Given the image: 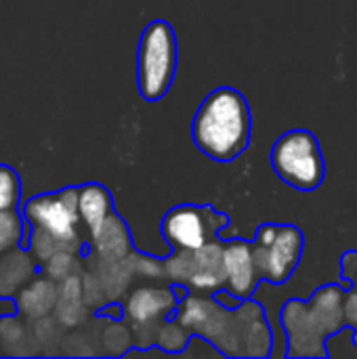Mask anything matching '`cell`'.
<instances>
[{"instance_id": "obj_18", "label": "cell", "mask_w": 357, "mask_h": 359, "mask_svg": "<svg viewBox=\"0 0 357 359\" xmlns=\"http://www.w3.org/2000/svg\"><path fill=\"white\" fill-rule=\"evenodd\" d=\"M189 343V332L181 324H166L160 330L158 345L166 353H181V349Z\"/></svg>"}, {"instance_id": "obj_8", "label": "cell", "mask_w": 357, "mask_h": 359, "mask_svg": "<svg viewBox=\"0 0 357 359\" xmlns=\"http://www.w3.org/2000/svg\"><path fill=\"white\" fill-rule=\"evenodd\" d=\"M229 225V217L213 206L179 204L170 208L160 225L164 242L175 250H196L213 240Z\"/></svg>"}, {"instance_id": "obj_3", "label": "cell", "mask_w": 357, "mask_h": 359, "mask_svg": "<svg viewBox=\"0 0 357 359\" xmlns=\"http://www.w3.org/2000/svg\"><path fill=\"white\" fill-rule=\"evenodd\" d=\"M345 290L343 284H324L307 301H286L280 316L288 339L286 358H328L326 339L347 326Z\"/></svg>"}, {"instance_id": "obj_17", "label": "cell", "mask_w": 357, "mask_h": 359, "mask_svg": "<svg viewBox=\"0 0 357 359\" xmlns=\"http://www.w3.org/2000/svg\"><path fill=\"white\" fill-rule=\"evenodd\" d=\"M36 286V292L38 294H34V290L29 288V290H25V294H23V299H21V305H23V311L27 313V316H32V318H40V316H44L46 311H48V307L46 305H42V301L44 299H53L55 301V286H50V284H46V282H38V284H34Z\"/></svg>"}, {"instance_id": "obj_14", "label": "cell", "mask_w": 357, "mask_h": 359, "mask_svg": "<svg viewBox=\"0 0 357 359\" xmlns=\"http://www.w3.org/2000/svg\"><path fill=\"white\" fill-rule=\"evenodd\" d=\"M341 278L349 282L343 299L345 324L357 332V250H347L341 257Z\"/></svg>"}, {"instance_id": "obj_4", "label": "cell", "mask_w": 357, "mask_h": 359, "mask_svg": "<svg viewBox=\"0 0 357 359\" xmlns=\"http://www.w3.org/2000/svg\"><path fill=\"white\" fill-rule=\"evenodd\" d=\"M179 63L175 27L154 19L141 34L137 46V86L145 101H160L173 86Z\"/></svg>"}, {"instance_id": "obj_1", "label": "cell", "mask_w": 357, "mask_h": 359, "mask_svg": "<svg viewBox=\"0 0 357 359\" xmlns=\"http://www.w3.org/2000/svg\"><path fill=\"white\" fill-rule=\"evenodd\" d=\"M179 324L189 332L206 339L227 358H269L274 332L265 309L252 299L240 301L238 307H225L215 299L187 297L179 305Z\"/></svg>"}, {"instance_id": "obj_19", "label": "cell", "mask_w": 357, "mask_h": 359, "mask_svg": "<svg viewBox=\"0 0 357 359\" xmlns=\"http://www.w3.org/2000/svg\"><path fill=\"white\" fill-rule=\"evenodd\" d=\"M353 343L357 345V332H353Z\"/></svg>"}, {"instance_id": "obj_2", "label": "cell", "mask_w": 357, "mask_h": 359, "mask_svg": "<svg viewBox=\"0 0 357 359\" xmlns=\"http://www.w3.org/2000/svg\"><path fill=\"white\" fill-rule=\"evenodd\" d=\"M250 105L234 86H219L210 90L200 103L191 122L196 147L206 158L221 164L240 158L250 145Z\"/></svg>"}, {"instance_id": "obj_7", "label": "cell", "mask_w": 357, "mask_h": 359, "mask_svg": "<svg viewBox=\"0 0 357 359\" xmlns=\"http://www.w3.org/2000/svg\"><path fill=\"white\" fill-rule=\"evenodd\" d=\"M21 215L29 227L42 229L65 246L67 252L80 248L78 238V187H63L55 194H40L29 198Z\"/></svg>"}, {"instance_id": "obj_5", "label": "cell", "mask_w": 357, "mask_h": 359, "mask_svg": "<svg viewBox=\"0 0 357 359\" xmlns=\"http://www.w3.org/2000/svg\"><path fill=\"white\" fill-rule=\"evenodd\" d=\"M271 166L276 175L299 191H316L326 177V162L318 137L307 128L284 133L271 147Z\"/></svg>"}, {"instance_id": "obj_12", "label": "cell", "mask_w": 357, "mask_h": 359, "mask_svg": "<svg viewBox=\"0 0 357 359\" xmlns=\"http://www.w3.org/2000/svg\"><path fill=\"white\" fill-rule=\"evenodd\" d=\"M177 307V299L173 290H154V288H141L137 290L128 301V316L137 324H147L151 320H158L166 311H173Z\"/></svg>"}, {"instance_id": "obj_9", "label": "cell", "mask_w": 357, "mask_h": 359, "mask_svg": "<svg viewBox=\"0 0 357 359\" xmlns=\"http://www.w3.org/2000/svg\"><path fill=\"white\" fill-rule=\"evenodd\" d=\"M164 269L175 284L194 290H221L225 288L223 242L213 240L196 250H177L164 261Z\"/></svg>"}, {"instance_id": "obj_16", "label": "cell", "mask_w": 357, "mask_h": 359, "mask_svg": "<svg viewBox=\"0 0 357 359\" xmlns=\"http://www.w3.org/2000/svg\"><path fill=\"white\" fill-rule=\"evenodd\" d=\"M21 202V179L15 168L0 164V210L19 208Z\"/></svg>"}, {"instance_id": "obj_13", "label": "cell", "mask_w": 357, "mask_h": 359, "mask_svg": "<svg viewBox=\"0 0 357 359\" xmlns=\"http://www.w3.org/2000/svg\"><path fill=\"white\" fill-rule=\"evenodd\" d=\"M90 242L95 244L99 255L105 259H126L128 248H130V233H128L126 223L116 212H112L105 219L97 238Z\"/></svg>"}, {"instance_id": "obj_10", "label": "cell", "mask_w": 357, "mask_h": 359, "mask_svg": "<svg viewBox=\"0 0 357 359\" xmlns=\"http://www.w3.org/2000/svg\"><path fill=\"white\" fill-rule=\"evenodd\" d=\"M223 261H225V290L240 301L250 299L261 282L255 269L250 242L236 238L223 244Z\"/></svg>"}, {"instance_id": "obj_11", "label": "cell", "mask_w": 357, "mask_h": 359, "mask_svg": "<svg viewBox=\"0 0 357 359\" xmlns=\"http://www.w3.org/2000/svg\"><path fill=\"white\" fill-rule=\"evenodd\" d=\"M112 212H114V200L105 185L86 183L78 187V215H80V221L86 225L90 240L97 238L105 219Z\"/></svg>"}, {"instance_id": "obj_15", "label": "cell", "mask_w": 357, "mask_h": 359, "mask_svg": "<svg viewBox=\"0 0 357 359\" xmlns=\"http://www.w3.org/2000/svg\"><path fill=\"white\" fill-rule=\"evenodd\" d=\"M25 238V219L19 208L0 210V252L13 250Z\"/></svg>"}, {"instance_id": "obj_6", "label": "cell", "mask_w": 357, "mask_h": 359, "mask_svg": "<svg viewBox=\"0 0 357 359\" xmlns=\"http://www.w3.org/2000/svg\"><path fill=\"white\" fill-rule=\"evenodd\" d=\"M250 246L259 278L280 286L288 282L297 271L303 257L305 238L297 225L265 223L257 229Z\"/></svg>"}]
</instances>
